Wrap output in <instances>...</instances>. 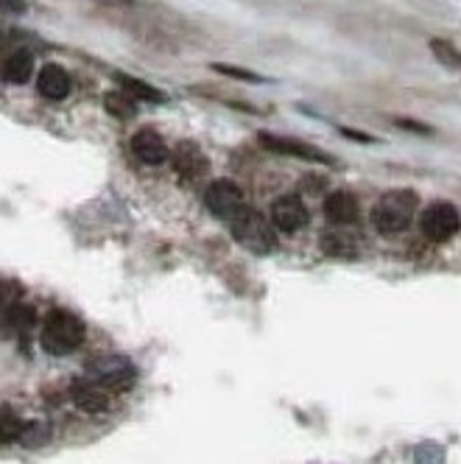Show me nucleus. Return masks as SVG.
I'll list each match as a JSON object with an SVG mask.
<instances>
[{"mask_svg":"<svg viewBox=\"0 0 461 464\" xmlns=\"http://www.w3.org/2000/svg\"><path fill=\"white\" fill-rule=\"evenodd\" d=\"M84 342V324L68 311H51L43 322L40 344L51 355H71Z\"/></svg>","mask_w":461,"mask_h":464,"instance_id":"1","label":"nucleus"},{"mask_svg":"<svg viewBox=\"0 0 461 464\" xmlns=\"http://www.w3.org/2000/svg\"><path fill=\"white\" fill-rule=\"evenodd\" d=\"M417 213V193L414 190H391L386 193L372 210V224L383 236H398L408 229Z\"/></svg>","mask_w":461,"mask_h":464,"instance_id":"2","label":"nucleus"},{"mask_svg":"<svg viewBox=\"0 0 461 464\" xmlns=\"http://www.w3.org/2000/svg\"><path fill=\"white\" fill-rule=\"evenodd\" d=\"M233 236H235V241L241 246H246L255 255H266V252H272L277 246L272 224L263 218L257 210H252V208H244L233 218Z\"/></svg>","mask_w":461,"mask_h":464,"instance_id":"3","label":"nucleus"},{"mask_svg":"<svg viewBox=\"0 0 461 464\" xmlns=\"http://www.w3.org/2000/svg\"><path fill=\"white\" fill-rule=\"evenodd\" d=\"M87 378L95 381L98 386H104L112 394V392H123V389H129L131 383H135L138 370H135V363H131V361H126L120 355H110V358L92 361L87 367Z\"/></svg>","mask_w":461,"mask_h":464,"instance_id":"4","label":"nucleus"},{"mask_svg":"<svg viewBox=\"0 0 461 464\" xmlns=\"http://www.w3.org/2000/svg\"><path fill=\"white\" fill-rule=\"evenodd\" d=\"M205 205L213 216L233 221L244 210V190L233 179H216L205 190Z\"/></svg>","mask_w":461,"mask_h":464,"instance_id":"5","label":"nucleus"},{"mask_svg":"<svg viewBox=\"0 0 461 464\" xmlns=\"http://www.w3.org/2000/svg\"><path fill=\"white\" fill-rule=\"evenodd\" d=\"M458 224H461L458 210L453 205H447V202L431 205V208L422 213V218H419V227L425 232V238H431V241H447V238H453L456 232H458Z\"/></svg>","mask_w":461,"mask_h":464,"instance_id":"6","label":"nucleus"},{"mask_svg":"<svg viewBox=\"0 0 461 464\" xmlns=\"http://www.w3.org/2000/svg\"><path fill=\"white\" fill-rule=\"evenodd\" d=\"M272 224L280 232H300L308 224V208L300 196H280L272 205Z\"/></svg>","mask_w":461,"mask_h":464,"instance_id":"7","label":"nucleus"},{"mask_svg":"<svg viewBox=\"0 0 461 464\" xmlns=\"http://www.w3.org/2000/svg\"><path fill=\"white\" fill-rule=\"evenodd\" d=\"M263 149H269L274 154H285V157H296V160H305V162H316V165H333V160L322 154L319 149L300 143V140H291V138H277V135H260Z\"/></svg>","mask_w":461,"mask_h":464,"instance_id":"8","label":"nucleus"},{"mask_svg":"<svg viewBox=\"0 0 461 464\" xmlns=\"http://www.w3.org/2000/svg\"><path fill=\"white\" fill-rule=\"evenodd\" d=\"M71 401H73L82 411H87V414H101V411H107V406H110V392L84 375L82 381H76V383L71 386Z\"/></svg>","mask_w":461,"mask_h":464,"instance_id":"9","label":"nucleus"},{"mask_svg":"<svg viewBox=\"0 0 461 464\" xmlns=\"http://www.w3.org/2000/svg\"><path fill=\"white\" fill-rule=\"evenodd\" d=\"M171 160H174V169L182 177H187V179H196V177H202L207 171V157H205V151L196 146V143H190V140H182L174 149Z\"/></svg>","mask_w":461,"mask_h":464,"instance_id":"10","label":"nucleus"},{"mask_svg":"<svg viewBox=\"0 0 461 464\" xmlns=\"http://www.w3.org/2000/svg\"><path fill=\"white\" fill-rule=\"evenodd\" d=\"M131 151H135V157L146 165H162L168 160V146L166 140H162L157 131H138L135 138H131Z\"/></svg>","mask_w":461,"mask_h":464,"instance_id":"11","label":"nucleus"},{"mask_svg":"<svg viewBox=\"0 0 461 464\" xmlns=\"http://www.w3.org/2000/svg\"><path fill=\"white\" fill-rule=\"evenodd\" d=\"M37 90L48 102H62V98H68L71 92V76L64 73L59 64H45L37 76Z\"/></svg>","mask_w":461,"mask_h":464,"instance_id":"12","label":"nucleus"},{"mask_svg":"<svg viewBox=\"0 0 461 464\" xmlns=\"http://www.w3.org/2000/svg\"><path fill=\"white\" fill-rule=\"evenodd\" d=\"M324 216L336 224H352L358 218V198L350 190H333L324 198Z\"/></svg>","mask_w":461,"mask_h":464,"instance_id":"13","label":"nucleus"},{"mask_svg":"<svg viewBox=\"0 0 461 464\" xmlns=\"http://www.w3.org/2000/svg\"><path fill=\"white\" fill-rule=\"evenodd\" d=\"M31 73H34V53H31L28 48L23 51H14L6 56V64H4V79L9 84H25L31 79Z\"/></svg>","mask_w":461,"mask_h":464,"instance_id":"14","label":"nucleus"},{"mask_svg":"<svg viewBox=\"0 0 461 464\" xmlns=\"http://www.w3.org/2000/svg\"><path fill=\"white\" fill-rule=\"evenodd\" d=\"M115 82L120 84V90H126L129 95H135L138 102H151V104H166V95H162L157 87H151L143 79L126 76V73H115Z\"/></svg>","mask_w":461,"mask_h":464,"instance_id":"15","label":"nucleus"},{"mask_svg":"<svg viewBox=\"0 0 461 464\" xmlns=\"http://www.w3.org/2000/svg\"><path fill=\"white\" fill-rule=\"evenodd\" d=\"M138 98L135 95H129L126 90H120V92H107L104 95V110L110 112V115H115V118H120V121H129V118H135L138 115Z\"/></svg>","mask_w":461,"mask_h":464,"instance_id":"16","label":"nucleus"},{"mask_svg":"<svg viewBox=\"0 0 461 464\" xmlns=\"http://www.w3.org/2000/svg\"><path fill=\"white\" fill-rule=\"evenodd\" d=\"M431 51L442 64H447V68H453V71L461 68V51H456L447 40H431Z\"/></svg>","mask_w":461,"mask_h":464,"instance_id":"17","label":"nucleus"},{"mask_svg":"<svg viewBox=\"0 0 461 464\" xmlns=\"http://www.w3.org/2000/svg\"><path fill=\"white\" fill-rule=\"evenodd\" d=\"M48 437H51V428L45 422H28L23 428V434H20V442L25 448H40Z\"/></svg>","mask_w":461,"mask_h":464,"instance_id":"18","label":"nucleus"},{"mask_svg":"<svg viewBox=\"0 0 461 464\" xmlns=\"http://www.w3.org/2000/svg\"><path fill=\"white\" fill-rule=\"evenodd\" d=\"M34 324H37V314H34V308H28V305H17L14 308V327H17V334L25 339L31 330H34Z\"/></svg>","mask_w":461,"mask_h":464,"instance_id":"19","label":"nucleus"},{"mask_svg":"<svg viewBox=\"0 0 461 464\" xmlns=\"http://www.w3.org/2000/svg\"><path fill=\"white\" fill-rule=\"evenodd\" d=\"M23 422H20V417L9 409V406H4V445H12L14 440H20V434H23Z\"/></svg>","mask_w":461,"mask_h":464,"instance_id":"20","label":"nucleus"},{"mask_svg":"<svg viewBox=\"0 0 461 464\" xmlns=\"http://www.w3.org/2000/svg\"><path fill=\"white\" fill-rule=\"evenodd\" d=\"M213 71H216V73H224V76H229V79L252 82V84L263 82V76H257V73H252V71H244V68H233V64H213Z\"/></svg>","mask_w":461,"mask_h":464,"instance_id":"21","label":"nucleus"},{"mask_svg":"<svg viewBox=\"0 0 461 464\" xmlns=\"http://www.w3.org/2000/svg\"><path fill=\"white\" fill-rule=\"evenodd\" d=\"M403 129H408V131H422V135H431V129H427L425 123H414V121H398Z\"/></svg>","mask_w":461,"mask_h":464,"instance_id":"22","label":"nucleus"},{"mask_svg":"<svg viewBox=\"0 0 461 464\" xmlns=\"http://www.w3.org/2000/svg\"><path fill=\"white\" fill-rule=\"evenodd\" d=\"M4 9H6V12L23 14V12H25V0H4Z\"/></svg>","mask_w":461,"mask_h":464,"instance_id":"23","label":"nucleus"},{"mask_svg":"<svg viewBox=\"0 0 461 464\" xmlns=\"http://www.w3.org/2000/svg\"><path fill=\"white\" fill-rule=\"evenodd\" d=\"M341 135L344 138H352V140H360V143H372L370 135H360V131H352V129H341Z\"/></svg>","mask_w":461,"mask_h":464,"instance_id":"24","label":"nucleus"}]
</instances>
